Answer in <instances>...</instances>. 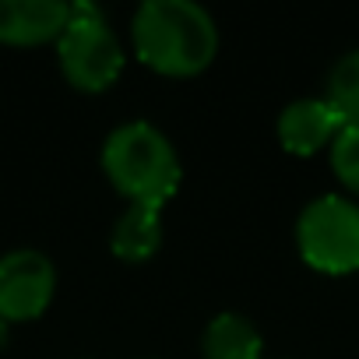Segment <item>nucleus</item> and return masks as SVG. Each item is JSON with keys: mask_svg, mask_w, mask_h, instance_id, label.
<instances>
[{"mask_svg": "<svg viewBox=\"0 0 359 359\" xmlns=\"http://www.w3.org/2000/svg\"><path fill=\"white\" fill-rule=\"evenodd\" d=\"M134 53L165 78H194L219 53V25L194 0H144L130 22Z\"/></svg>", "mask_w": 359, "mask_h": 359, "instance_id": "nucleus-1", "label": "nucleus"}, {"mask_svg": "<svg viewBox=\"0 0 359 359\" xmlns=\"http://www.w3.org/2000/svg\"><path fill=\"white\" fill-rule=\"evenodd\" d=\"M99 165L113 191L127 198V205L165 208L184 180V165L172 141L148 120H130L109 130Z\"/></svg>", "mask_w": 359, "mask_h": 359, "instance_id": "nucleus-2", "label": "nucleus"}, {"mask_svg": "<svg viewBox=\"0 0 359 359\" xmlns=\"http://www.w3.org/2000/svg\"><path fill=\"white\" fill-rule=\"evenodd\" d=\"M57 64L74 92L99 95L123 74V46L99 4H71L67 29L57 39Z\"/></svg>", "mask_w": 359, "mask_h": 359, "instance_id": "nucleus-3", "label": "nucleus"}, {"mask_svg": "<svg viewBox=\"0 0 359 359\" xmlns=\"http://www.w3.org/2000/svg\"><path fill=\"white\" fill-rule=\"evenodd\" d=\"M296 250L313 271H359V201L341 194H320L306 201L296 219Z\"/></svg>", "mask_w": 359, "mask_h": 359, "instance_id": "nucleus-4", "label": "nucleus"}, {"mask_svg": "<svg viewBox=\"0 0 359 359\" xmlns=\"http://www.w3.org/2000/svg\"><path fill=\"white\" fill-rule=\"evenodd\" d=\"M57 296V264L43 250H11L0 257V324L39 320Z\"/></svg>", "mask_w": 359, "mask_h": 359, "instance_id": "nucleus-5", "label": "nucleus"}, {"mask_svg": "<svg viewBox=\"0 0 359 359\" xmlns=\"http://www.w3.org/2000/svg\"><path fill=\"white\" fill-rule=\"evenodd\" d=\"M341 127H345V120L324 95H306V99L289 102L275 123L282 148L292 155H313L320 148H331V141L338 137Z\"/></svg>", "mask_w": 359, "mask_h": 359, "instance_id": "nucleus-6", "label": "nucleus"}, {"mask_svg": "<svg viewBox=\"0 0 359 359\" xmlns=\"http://www.w3.org/2000/svg\"><path fill=\"white\" fill-rule=\"evenodd\" d=\"M71 4L64 0H0V43L46 46L67 29Z\"/></svg>", "mask_w": 359, "mask_h": 359, "instance_id": "nucleus-7", "label": "nucleus"}, {"mask_svg": "<svg viewBox=\"0 0 359 359\" xmlns=\"http://www.w3.org/2000/svg\"><path fill=\"white\" fill-rule=\"evenodd\" d=\"M162 247V208L148 205H127V212L116 219L109 233V250L113 257L127 264H144L158 254Z\"/></svg>", "mask_w": 359, "mask_h": 359, "instance_id": "nucleus-8", "label": "nucleus"}, {"mask_svg": "<svg viewBox=\"0 0 359 359\" xmlns=\"http://www.w3.org/2000/svg\"><path fill=\"white\" fill-rule=\"evenodd\" d=\"M264 341L250 317L236 310H222L208 320L201 334V359H261Z\"/></svg>", "mask_w": 359, "mask_h": 359, "instance_id": "nucleus-9", "label": "nucleus"}, {"mask_svg": "<svg viewBox=\"0 0 359 359\" xmlns=\"http://www.w3.org/2000/svg\"><path fill=\"white\" fill-rule=\"evenodd\" d=\"M324 99L338 109L345 123H359V50H348L327 71Z\"/></svg>", "mask_w": 359, "mask_h": 359, "instance_id": "nucleus-10", "label": "nucleus"}, {"mask_svg": "<svg viewBox=\"0 0 359 359\" xmlns=\"http://www.w3.org/2000/svg\"><path fill=\"white\" fill-rule=\"evenodd\" d=\"M331 169L352 194H359V123H345L331 141Z\"/></svg>", "mask_w": 359, "mask_h": 359, "instance_id": "nucleus-11", "label": "nucleus"}]
</instances>
